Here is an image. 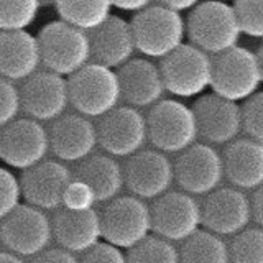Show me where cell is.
Listing matches in <instances>:
<instances>
[{
  "instance_id": "obj_13",
  "label": "cell",
  "mask_w": 263,
  "mask_h": 263,
  "mask_svg": "<svg viewBox=\"0 0 263 263\" xmlns=\"http://www.w3.org/2000/svg\"><path fill=\"white\" fill-rule=\"evenodd\" d=\"M96 127L99 146L115 158H128L148 142L146 117L132 105L115 107L99 119Z\"/></svg>"
},
{
  "instance_id": "obj_41",
  "label": "cell",
  "mask_w": 263,
  "mask_h": 263,
  "mask_svg": "<svg viewBox=\"0 0 263 263\" xmlns=\"http://www.w3.org/2000/svg\"><path fill=\"white\" fill-rule=\"evenodd\" d=\"M0 263H27L23 257L8 250H0Z\"/></svg>"
},
{
  "instance_id": "obj_40",
  "label": "cell",
  "mask_w": 263,
  "mask_h": 263,
  "mask_svg": "<svg viewBox=\"0 0 263 263\" xmlns=\"http://www.w3.org/2000/svg\"><path fill=\"white\" fill-rule=\"evenodd\" d=\"M201 2H202V0H160L161 5L168 7V8H173V10L181 12V13L193 10V8L197 4H201Z\"/></svg>"
},
{
  "instance_id": "obj_22",
  "label": "cell",
  "mask_w": 263,
  "mask_h": 263,
  "mask_svg": "<svg viewBox=\"0 0 263 263\" xmlns=\"http://www.w3.org/2000/svg\"><path fill=\"white\" fill-rule=\"evenodd\" d=\"M92 61L110 69L122 68L137 51L132 22L119 15H110L101 27L89 33Z\"/></svg>"
},
{
  "instance_id": "obj_4",
  "label": "cell",
  "mask_w": 263,
  "mask_h": 263,
  "mask_svg": "<svg viewBox=\"0 0 263 263\" xmlns=\"http://www.w3.org/2000/svg\"><path fill=\"white\" fill-rule=\"evenodd\" d=\"M68 84L71 105L89 119L104 117L122 101L119 72L94 61L68 78Z\"/></svg>"
},
{
  "instance_id": "obj_21",
  "label": "cell",
  "mask_w": 263,
  "mask_h": 263,
  "mask_svg": "<svg viewBox=\"0 0 263 263\" xmlns=\"http://www.w3.org/2000/svg\"><path fill=\"white\" fill-rule=\"evenodd\" d=\"M53 238L58 247L71 253L82 255L94 245L102 242V220L101 212L94 209L89 211H69L58 209L51 217Z\"/></svg>"
},
{
  "instance_id": "obj_39",
  "label": "cell",
  "mask_w": 263,
  "mask_h": 263,
  "mask_svg": "<svg viewBox=\"0 0 263 263\" xmlns=\"http://www.w3.org/2000/svg\"><path fill=\"white\" fill-rule=\"evenodd\" d=\"M252 199V214L253 220L257 222V226L263 227V184L255 189Z\"/></svg>"
},
{
  "instance_id": "obj_33",
  "label": "cell",
  "mask_w": 263,
  "mask_h": 263,
  "mask_svg": "<svg viewBox=\"0 0 263 263\" xmlns=\"http://www.w3.org/2000/svg\"><path fill=\"white\" fill-rule=\"evenodd\" d=\"M242 117L247 137L263 143V90H258L243 102Z\"/></svg>"
},
{
  "instance_id": "obj_20",
  "label": "cell",
  "mask_w": 263,
  "mask_h": 263,
  "mask_svg": "<svg viewBox=\"0 0 263 263\" xmlns=\"http://www.w3.org/2000/svg\"><path fill=\"white\" fill-rule=\"evenodd\" d=\"M117 72L122 101H125L127 105L137 109L153 107L166 92L160 66L155 64L150 58H132Z\"/></svg>"
},
{
  "instance_id": "obj_29",
  "label": "cell",
  "mask_w": 263,
  "mask_h": 263,
  "mask_svg": "<svg viewBox=\"0 0 263 263\" xmlns=\"http://www.w3.org/2000/svg\"><path fill=\"white\" fill-rule=\"evenodd\" d=\"M128 263H181L175 243L158 235L146 237L127 253Z\"/></svg>"
},
{
  "instance_id": "obj_37",
  "label": "cell",
  "mask_w": 263,
  "mask_h": 263,
  "mask_svg": "<svg viewBox=\"0 0 263 263\" xmlns=\"http://www.w3.org/2000/svg\"><path fill=\"white\" fill-rule=\"evenodd\" d=\"M30 263H81L76 257V253H71L69 250H64L61 247H48L46 250L33 257Z\"/></svg>"
},
{
  "instance_id": "obj_34",
  "label": "cell",
  "mask_w": 263,
  "mask_h": 263,
  "mask_svg": "<svg viewBox=\"0 0 263 263\" xmlns=\"http://www.w3.org/2000/svg\"><path fill=\"white\" fill-rule=\"evenodd\" d=\"M97 204V197L94 189L86 181L79 178H72L63 196V208L69 211H89L94 209Z\"/></svg>"
},
{
  "instance_id": "obj_14",
  "label": "cell",
  "mask_w": 263,
  "mask_h": 263,
  "mask_svg": "<svg viewBox=\"0 0 263 263\" xmlns=\"http://www.w3.org/2000/svg\"><path fill=\"white\" fill-rule=\"evenodd\" d=\"M123 178L128 191L143 201H155L175 183V163L160 150H140L127 158Z\"/></svg>"
},
{
  "instance_id": "obj_25",
  "label": "cell",
  "mask_w": 263,
  "mask_h": 263,
  "mask_svg": "<svg viewBox=\"0 0 263 263\" xmlns=\"http://www.w3.org/2000/svg\"><path fill=\"white\" fill-rule=\"evenodd\" d=\"M74 178H79L94 189L97 202H109L120 196L125 178L123 166L109 153H92L78 163Z\"/></svg>"
},
{
  "instance_id": "obj_17",
  "label": "cell",
  "mask_w": 263,
  "mask_h": 263,
  "mask_svg": "<svg viewBox=\"0 0 263 263\" xmlns=\"http://www.w3.org/2000/svg\"><path fill=\"white\" fill-rule=\"evenodd\" d=\"M193 110L199 138L209 145H229L243 132L242 105L216 92L197 97Z\"/></svg>"
},
{
  "instance_id": "obj_7",
  "label": "cell",
  "mask_w": 263,
  "mask_h": 263,
  "mask_svg": "<svg viewBox=\"0 0 263 263\" xmlns=\"http://www.w3.org/2000/svg\"><path fill=\"white\" fill-rule=\"evenodd\" d=\"M212 56L193 43H184L163 58L160 69L164 87L178 99H194L212 86Z\"/></svg>"
},
{
  "instance_id": "obj_35",
  "label": "cell",
  "mask_w": 263,
  "mask_h": 263,
  "mask_svg": "<svg viewBox=\"0 0 263 263\" xmlns=\"http://www.w3.org/2000/svg\"><path fill=\"white\" fill-rule=\"evenodd\" d=\"M20 112V87H16L13 81L0 76V128H4L15 119H18Z\"/></svg>"
},
{
  "instance_id": "obj_28",
  "label": "cell",
  "mask_w": 263,
  "mask_h": 263,
  "mask_svg": "<svg viewBox=\"0 0 263 263\" xmlns=\"http://www.w3.org/2000/svg\"><path fill=\"white\" fill-rule=\"evenodd\" d=\"M41 0H0V31L27 30L36 22Z\"/></svg>"
},
{
  "instance_id": "obj_1",
  "label": "cell",
  "mask_w": 263,
  "mask_h": 263,
  "mask_svg": "<svg viewBox=\"0 0 263 263\" xmlns=\"http://www.w3.org/2000/svg\"><path fill=\"white\" fill-rule=\"evenodd\" d=\"M186 33L194 46L211 56L237 46L243 35L234 4L220 0H202L189 10Z\"/></svg>"
},
{
  "instance_id": "obj_27",
  "label": "cell",
  "mask_w": 263,
  "mask_h": 263,
  "mask_svg": "<svg viewBox=\"0 0 263 263\" xmlns=\"http://www.w3.org/2000/svg\"><path fill=\"white\" fill-rule=\"evenodd\" d=\"M179 258L181 263H230V247L224 237L208 229L197 230L181 245Z\"/></svg>"
},
{
  "instance_id": "obj_30",
  "label": "cell",
  "mask_w": 263,
  "mask_h": 263,
  "mask_svg": "<svg viewBox=\"0 0 263 263\" xmlns=\"http://www.w3.org/2000/svg\"><path fill=\"white\" fill-rule=\"evenodd\" d=\"M229 247L230 263H263V227H247Z\"/></svg>"
},
{
  "instance_id": "obj_26",
  "label": "cell",
  "mask_w": 263,
  "mask_h": 263,
  "mask_svg": "<svg viewBox=\"0 0 263 263\" xmlns=\"http://www.w3.org/2000/svg\"><path fill=\"white\" fill-rule=\"evenodd\" d=\"M60 20L90 33L112 15V0H54Z\"/></svg>"
},
{
  "instance_id": "obj_18",
  "label": "cell",
  "mask_w": 263,
  "mask_h": 263,
  "mask_svg": "<svg viewBox=\"0 0 263 263\" xmlns=\"http://www.w3.org/2000/svg\"><path fill=\"white\" fill-rule=\"evenodd\" d=\"M74 173L63 161L45 160L20 176L23 201L41 211H58L63 208V196Z\"/></svg>"
},
{
  "instance_id": "obj_36",
  "label": "cell",
  "mask_w": 263,
  "mask_h": 263,
  "mask_svg": "<svg viewBox=\"0 0 263 263\" xmlns=\"http://www.w3.org/2000/svg\"><path fill=\"white\" fill-rule=\"evenodd\" d=\"M81 263H128L125 250L109 242H99L92 249L82 253Z\"/></svg>"
},
{
  "instance_id": "obj_15",
  "label": "cell",
  "mask_w": 263,
  "mask_h": 263,
  "mask_svg": "<svg viewBox=\"0 0 263 263\" xmlns=\"http://www.w3.org/2000/svg\"><path fill=\"white\" fill-rule=\"evenodd\" d=\"M22 112L38 122H54L66 114L71 104L69 84L53 71H36L20 87Z\"/></svg>"
},
{
  "instance_id": "obj_16",
  "label": "cell",
  "mask_w": 263,
  "mask_h": 263,
  "mask_svg": "<svg viewBox=\"0 0 263 263\" xmlns=\"http://www.w3.org/2000/svg\"><path fill=\"white\" fill-rule=\"evenodd\" d=\"M202 226L220 237H235L253 220L252 199L235 186L217 187L201 204Z\"/></svg>"
},
{
  "instance_id": "obj_19",
  "label": "cell",
  "mask_w": 263,
  "mask_h": 263,
  "mask_svg": "<svg viewBox=\"0 0 263 263\" xmlns=\"http://www.w3.org/2000/svg\"><path fill=\"white\" fill-rule=\"evenodd\" d=\"M49 148L63 163H79L99 146L97 127L82 114H64L49 127Z\"/></svg>"
},
{
  "instance_id": "obj_11",
  "label": "cell",
  "mask_w": 263,
  "mask_h": 263,
  "mask_svg": "<svg viewBox=\"0 0 263 263\" xmlns=\"http://www.w3.org/2000/svg\"><path fill=\"white\" fill-rule=\"evenodd\" d=\"M224 178V158L214 145L196 142L184 152L178 153L175 183L181 191L193 196H208L220 187Z\"/></svg>"
},
{
  "instance_id": "obj_9",
  "label": "cell",
  "mask_w": 263,
  "mask_h": 263,
  "mask_svg": "<svg viewBox=\"0 0 263 263\" xmlns=\"http://www.w3.org/2000/svg\"><path fill=\"white\" fill-rule=\"evenodd\" d=\"M5 250L23 258H33L46 250L53 238V222L46 211L22 204L0 222Z\"/></svg>"
},
{
  "instance_id": "obj_45",
  "label": "cell",
  "mask_w": 263,
  "mask_h": 263,
  "mask_svg": "<svg viewBox=\"0 0 263 263\" xmlns=\"http://www.w3.org/2000/svg\"><path fill=\"white\" fill-rule=\"evenodd\" d=\"M0 160H2V150H0Z\"/></svg>"
},
{
  "instance_id": "obj_24",
  "label": "cell",
  "mask_w": 263,
  "mask_h": 263,
  "mask_svg": "<svg viewBox=\"0 0 263 263\" xmlns=\"http://www.w3.org/2000/svg\"><path fill=\"white\" fill-rule=\"evenodd\" d=\"M222 158L226 178L232 186L255 191L263 184V143L249 137L237 138L226 146Z\"/></svg>"
},
{
  "instance_id": "obj_2",
  "label": "cell",
  "mask_w": 263,
  "mask_h": 263,
  "mask_svg": "<svg viewBox=\"0 0 263 263\" xmlns=\"http://www.w3.org/2000/svg\"><path fill=\"white\" fill-rule=\"evenodd\" d=\"M36 36L41 49V63L48 71L71 78L92 61L89 33L68 22H49Z\"/></svg>"
},
{
  "instance_id": "obj_42",
  "label": "cell",
  "mask_w": 263,
  "mask_h": 263,
  "mask_svg": "<svg viewBox=\"0 0 263 263\" xmlns=\"http://www.w3.org/2000/svg\"><path fill=\"white\" fill-rule=\"evenodd\" d=\"M257 54H258V61H260V69H261V78H263V45L258 48V51H257Z\"/></svg>"
},
{
  "instance_id": "obj_23",
  "label": "cell",
  "mask_w": 263,
  "mask_h": 263,
  "mask_svg": "<svg viewBox=\"0 0 263 263\" xmlns=\"http://www.w3.org/2000/svg\"><path fill=\"white\" fill-rule=\"evenodd\" d=\"M41 63L38 36L27 30L0 31V76L23 82L33 76Z\"/></svg>"
},
{
  "instance_id": "obj_8",
  "label": "cell",
  "mask_w": 263,
  "mask_h": 263,
  "mask_svg": "<svg viewBox=\"0 0 263 263\" xmlns=\"http://www.w3.org/2000/svg\"><path fill=\"white\" fill-rule=\"evenodd\" d=\"M105 204L101 212L102 240L128 252L152 235V208L143 199L134 194L117 196Z\"/></svg>"
},
{
  "instance_id": "obj_38",
  "label": "cell",
  "mask_w": 263,
  "mask_h": 263,
  "mask_svg": "<svg viewBox=\"0 0 263 263\" xmlns=\"http://www.w3.org/2000/svg\"><path fill=\"white\" fill-rule=\"evenodd\" d=\"M155 0H112L114 8H119L122 12H142L143 8L153 5Z\"/></svg>"
},
{
  "instance_id": "obj_12",
  "label": "cell",
  "mask_w": 263,
  "mask_h": 263,
  "mask_svg": "<svg viewBox=\"0 0 263 263\" xmlns=\"http://www.w3.org/2000/svg\"><path fill=\"white\" fill-rule=\"evenodd\" d=\"M2 161L8 168L25 171L46 160L49 148V132L35 119H15L0 128Z\"/></svg>"
},
{
  "instance_id": "obj_5",
  "label": "cell",
  "mask_w": 263,
  "mask_h": 263,
  "mask_svg": "<svg viewBox=\"0 0 263 263\" xmlns=\"http://www.w3.org/2000/svg\"><path fill=\"white\" fill-rule=\"evenodd\" d=\"M148 142L163 153H181L199 138L193 107L179 99H161L146 115Z\"/></svg>"
},
{
  "instance_id": "obj_43",
  "label": "cell",
  "mask_w": 263,
  "mask_h": 263,
  "mask_svg": "<svg viewBox=\"0 0 263 263\" xmlns=\"http://www.w3.org/2000/svg\"><path fill=\"white\" fill-rule=\"evenodd\" d=\"M0 250H5V247H4V238H2V227H0Z\"/></svg>"
},
{
  "instance_id": "obj_31",
  "label": "cell",
  "mask_w": 263,
  "mask_h": 263,
  "mask_svg": "<svg viewBox=\"0 0 263 263\" xmlns=\"http://www.w3.org/2000/svg\"><path fill=\"white\" fill-rule=\"evenodd\" d=\"M20 178L8 166H0V222L23 204Z\"/></svg>"
},
{
  "instance_id": "obj_32",
  "label": "cell",
  "mask_w": 263,
  "mask_h": 263,
  "mask_svg": "<svg viewBox=\"0 0 263 263\" xmlns=\"http://www.w3.org/2000/svg\"><path fill=\"white\" fill-rule=\"evenodd\" d=\"M234 8L243 35L263 40V0H235Z\"/></svg>"
},
{
  "instance_id": "obj_44",
  "label": "cell",
  "mask_w": 263,
  "mask_h": 263,
  "mask_svg": "<svg viewBox=\"0 0 263 263\" xmlns=\"http://www.w3.org/2000/svg\"><path fill=\"white\" fill-rule=\"evenodd\" d=\"M220 2H229L230 4V2H235V0H220Z\"/></svg>"
},
{
  "instance_id": "obj_10",
  "label": "cell",
  "mask_w": 263,
  "mask_h": 263,
  "mask_svg": "<svg viewBox=\"0 0 263 263\" xmlns=\"http://www.w3.org/2000/svg\"><path fill=\"white\" fill-rule=\"evenodd\" d=\"M152 208L153 234L173 243H183L202 226L201 202L184 191H168L156 197Z\"/></svg>"
},
{
  "instance_id": "obj_3",
  "label": "cell",
  "mask_w": 263,
  "mask_h": 263,
  "mask_svg": "<svg viewBox=\"0 0 263 263\" xmlns=\"http://www.w3.org/2000/svg\"><path fill=\"white\" fill-rule=\"evenodd\" d=\"M137 51L150 60H163L171 54L187 36L186 20L181 12L161 4L137 12L132 18Z\"/></svg>"
},
{
  "instance_id": "obj_6",
  "label": "cell",
  "mask_w": 263,
  "mask_h": 263,
  "mask_svg": "<svg viewBox=\"0 0 263 263\" xmlns=\"http://www.w3.org/2000/svg\"><path fill=\"white\" fill-rule=\"evenodd\" d=\"M212 92L234 102H245L261 84L258 54L243 46H234L212 58Z\"/></svg>"
}]
</instances>
